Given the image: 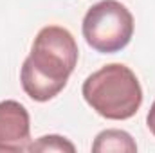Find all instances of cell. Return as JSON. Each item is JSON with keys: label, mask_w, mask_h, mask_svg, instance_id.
Returning a JSON list of instances; mask_svg holds the SVG:
<instances>
[{"label": "cell", "mask_w": 155, "mask_h": 153, "mask_svg": "<svg viewBox=\"0 0 155 153\" xmlns=\"http://www.w3.org/2000/svg\"><path fill=\"white\" fill-rule=\"evenodd\" d=\"M76 63L78 43L74 36L60 25L43 27L22 65L20 81L24 92L40 103L52 99L65 88Z\"/></svg>", "instance_id": "cell-1"}, {"label": "cell", "mask_w": 155, "mask_h": 153, "mask_svg": "<svg viewBox=\"0 0 155 153\" xmlns=\"http://www.w3.org/2000/svg\"><path fill=\"white\" fill-rule=\"evenodd\" d=\"M85 101L105 119L124 121L137 114L143 103V88L137 76L123 63H110L83 81Z\"/></svg>", "instance_id": "cell-2"}, {"label": "cell", "mask_w": 155, "mask_h": 153, "mask_svg": "<svg viewBox=\"0 0 155 153\" xmlns=\"http://www.w3.org/2000/svg\"><path fill=\"white\" fill-rule=\"evenodd\" d=\"M134 36V16L117 0L94 4L83 18V38L103 54L124 49Z\"/></svg>", "instance_id": "cell-3"}, {"label": "cell", "mask_w": 155, "mask_h": 153, "mask_svg": "<svg viewBox=\"0 0 155 153\" xmlns=\"http://www.w3.org/2000/svg\"><path fill=\"white\" fill-rule=\"evenodd\" d=\"M31 144V121L24 105L0 101V151H27Z\"/></svg>", "instance_id": "cell-4"}, {"label": "cell", "mask_w": 155, "mask_h": 153, "mask_svg": "<svg viewBox=\"0 0 155 153\" xmlns=\"http://www.w3.org/2000/svg\"><path fill=\"white\" fill-rule=\"evenodd\" d=\"M92 151L94 153H108V151H117V153H135L137 151V144L132 139V135L128 132L123 130H105L101 133H97L94 144H92Z\"/></svg>", "instance_id": "cell-5"}, {"label": "cell", "mask_w": 155, "mask_h": 153, "mask_svg": "<svg viewBox=\"0 0 155 153\" xmlns=\"http://www.w3.org/2000/svg\"><path fill=\"white\" fill-rule=\"evenodd\" d=\"M27 151H63V153L69 151V153H74L76 151V146L69 139H65L61 135H43V137H40L36 142L29 144Z\"/></svg>", "instance_id": "cell-6"}, {"label": "cell", "mask_w": 155, "mask_h": 153, "mask_svg": "<svg viewBox=\"0 0 155 153\" xmlns=\"http://www.w3.org/2000/svg\"><path fill=\"white\" fill-rule=\"evenodd\" d=\"M146 124H148L150 132L155 135V101H153V105L150 106V112H148V117H146Z\"/></svg>", "instance_id": "cell-7"}]
</instances>
